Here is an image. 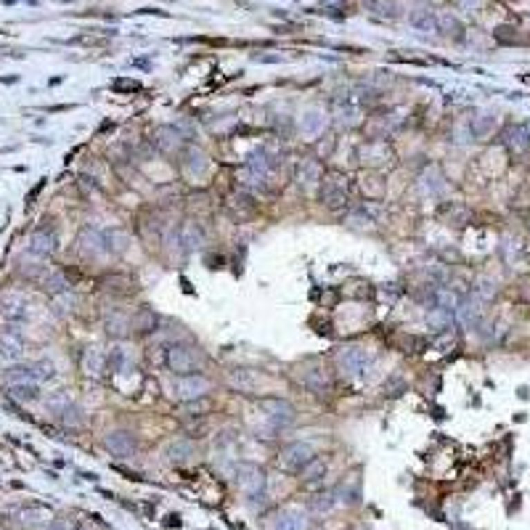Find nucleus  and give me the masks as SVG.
<instances>
[{
  "mask_svg": "<svg viewBox=\"0 0 530 530\" xmlns=\"http://www.w3.org/2000/svg\"><path fill=\"white\" fill-rule=\"evenodd\" d=\"M167 459L173 464H189L193 459V443L191 440H173L167 446Z\"/></svg>",
  "mask_w": 530,
  "mask_h": 530,
  "instance_id": "nucleus-23",
  "label": "nucleus"
},
{
  "mask_svg": "<svg viewBox=\"0 0 530 530\" xmlns=\"http://www.w3.org/2000/svg\"><path fill=\"white\" fill-rule=\"evenodd\" d=\"M437 32L453 35V37L459 40V37H462V32H464V27L459 24V19L451 17V14H437Z\"/></svg>",
  "mask_w": 530,
  "mask_h": 530,
  "instance_id": "nucleus-35",
  "label": "nucleus"
},
{
  "mask_svg": "<svg viewBox=\"0 0 530 530\" xmlns=\"http://www.w3.org/2000/svg\"><path fill=\"white\" fill-rule=\"evenodd\" d=\"M323 170L316 160H303L300 162V170H297V180L303 189H313V186H321Z\"/></svg>",
  "mask_w": 530,
  "mask_h": 530,
  "instance_id": "nucleus-18",
  "label": "nucleus"
},
{
  "mask_svg": "<svg viewBox=\"0 0 530 530\" xmlns=\"http://www.w3.org/2000/svg\"><path fill=\"white\" fill-rule=\"evenodd\" d=\"M334 504H337L334 491H321V493H313V496L307 498V509H310V512H316V514L332 512V509H334Z\"/></svg>",
  "mask_w": 530,
  "mask_h": 530,
  "instance_id": "nucleus-29",
  "label": "nucleus"
},
{
  "mask_svg": "<svg viewBox=\"0 0 530 530\" xmlns=\"http://www.w3.org/2000/svg\"><path fill=\"white\" fill-rule=\"evenodd\" d=\"M104 249V234L96 228H85L80 234V255L82 257H98Z\"/></svg>",
  "mask_w": 530,
  "mask_h": 530,
  "instance_id": "nucleus-16",
  "label": "nucleus"
},
{
  "mask_svg": "<svg viewBox=\"0 0 530 530\" xmlns=\"http://www.w3.org/2000/svg\"><path fill=\"white\" fill-rule=\"evenodd\" d=\"M164 363L176 377H189V374H202L205 355L191 345H170L167 355H164Z\"/></svg>",
  "mask_w": 530,
  "mask_h": 530,
  "instance_id": "nucleus-1",
  "label": "nucleus"
},
{
  "mask_svg": "<svg viewBox=\"0 0 530 530\" xmlns=\"http://www.w3.org/2000/svg\"><path fill=\"white\" fill-rule=\"evenodd\" d=\"M32 369H35V377H37V382H48V379H53L56 377V369H53V363L50 361H35L32 363Z\"/></svg>",
  "mask_w": 530,
  "mask_h": 530,
  "instance_id": "nucleus-40",
  "label": "nucleus"
},
{
  "mask_svg": "<svg viewBox=\"0 0 530 530\" xmlns=\"http://www.w3.org/2000/svg\"><path fill=\"white\" fill-rule=\"evenodd\" d=\"M459 6H464V8H477L480 0H459Z\"/></svg>",
  "mask_w": 530,
  "mask_h": 530,
  "instance_id": "nucleus-46",
  "label": "nucleus"
},
{
  "mask_svg": "<svg viewBox=\"0 0 530 530\" xmlns=\"http://www.w3.org/2000/svg\"><path fill=\"white\" fill-rule=\"evenodd\" d=\"M106 334L114 339H125L130 334V321L128 319H122V316H112V319H106Z\"/></svg>",
  "mask_w": 530,
  "mask_h": 530,
  "instance_id": "nucleus-36",
  "label": "nucleus"
},
{
  "mask_svg": "<svg viewBox=\"0 0 530 530\" xmlns=\"http://www.w3.org/2000/svg\"><path fill=\"white\" fill-rule=\"evenodd\" d=\"M276 160L268 154V149H255L252 154H249V160H247V167H249V173L260 180H265V178L271 176V170H274Z\"/></svg>",
  "mask_w": 530,
  "mask_h": 530,
  "instance_id": "nucleus-14",
  "label": "nucleus"
},
{
  "mask_svg": "<svg viewBox=\"0 0 530 530\" xmlns=\"http://www.w3.org/2000/svg\"><path fill=\"white\" fill-rule=\"evenodd\" d=\"M260 408H263V414L268 419L271 430H276V433L287 430V427H292L297 422V408L290 401H284V398H263Z\"/></svg>",
  "mask_w": 530,
  "mask_h": 530,
  "instance_id": "nucleus-3",
  "label": "nucleus"
},
{
  "mask_svg": "<svg viewBox=\"0 0 530 530\" xmlns=\"http://www.w3.org/2000/svg\"><path fill=\"white\" fill-rule=\"evenodd\" d=\"M316 459V451H313V446L310 443H290V446H284L281 448V453H278V464L284 466L287 472H303L310 462Z\"/></svg>",
  "mask_w": 530,
  "mask_h": 530,
  "instance_id": "nucleus-5",
  "label": "nucleus"
},
{
  "mask_svg": "<svg viewBox=\"0 0 530 530\" xmlns=\"http://www.w3.org/2000/svg\"><path fill=\"white\" fill-rule=\"evenodd\" d=\"M154 144H157V149L164 151V154H173V151H178L180 144H183V135H180V130L173 128V125H162V128H157V133H154Z\"/></svg>",
  "mask_w": 530,
  "mask_h": 530,
  "instance_id": "nucleus-15",
  "label": "nucleus"
},
{
  "mask_svg": "<svg viewBox=\"0 0 530 530\" xmlns=\"http://www.w3.org/2000/svg\"><path fill=\"white\" fill-rule=\"evenodd\" d=\"M178 236H180V244L191 252V249L205 244V228L196 223V220H186V223L178 228Z\"/></svg>",
  "mask_w": 530,
  "mask_h": 530,
  "instance_id": "nucleus-17",
  "label": "nucleus"
},
{
  "mask_svg": "<svg viewBox=\"0 0 530 530\" xmlns=\"http://www.w3.org/2000/svg\"><path fill=\"white\" fill-rule=\"evenodd\" d=\"M339 125H345V128H350L358 122V112H355V106H348V109H339V117H337Z\"/></svg>",
  "mask_w": 530,
  "mask_h": 530,
  "instance_id": "nucleus-44",
  "label": "nucleus"
},
{
  "mask_svg": "<svg viewBox=\"0 0 530 530\" xmlns=\"http://www.w3.org/2000/svg\"><path fill=\"white\" fill-rule=\"evenodd\" d=\"M236 485H239V491L249 498L252 504H255L257 498L265 501V472L257 464L244 462V464L236 466Z\"/></svg>",
  "mask_w": 530,
  "mask_h": 530,
  "instance_id": "nucleus-2",
  "label": "nucleus"
},
{
  "mask_svg": "<svg viewBox=\"0 0 530 530\" xmlns=\"http://www.w3.org/2000/svg\"><path fill=\"white\" fill-rule=\"evenodd\" d=\"M323 477H326V462L319 459V456L300 472V480L305 482V485H316V482H321Z\"/></svg>",
  "mask_w": 530,
  "mask_h": 530,
  "instance_id": "nucleus-30",
  "label": "nucleus"
},
{
  "mask_svg": "<svg viewBox=\"0 0 530 530\" xmlns=\"http://www.w3.org/2000/svg\"><path fill=\"white\" fill-rule=\"evenodd\" d=\"M274 530H307V520L300 509H284L276 514Z\"/></svg>",
  "mask_w": 530,
  "mask_h": 530,
  "instance_id": "nucleus-19",
  "label": "nucleus"
},
{
  "mask_svg": "<svg viewBox=\"0 0 530 530\" xmlns=\"http://www.w3.org/2000/svg\"><path fill=\"white\" fill-rule=\"evenodd\" d=\"M104 448L117 459H128L135 453V435L128 433V430H112L104 437Z\"/></svg>",
  "mask_w": 530,
  "mask_h": 530,
  "instance_id": "nucleus-8",
  "label": "nucleus"
},
{
  "mask_svg": "<svg viewBox=\"0 0 530 530\" xmlns=\"http://www.w3.org/2000/svg\"><path fill=\"white\" fill-rule=\"evenodd\" d=\"M106 363H109V358L101 353L98 348H88V350H85V355H82V366H85V371H88V374H93V377H101Z\"/></svg>",
  "mask_w": 530,
  "mask_h": 530,
  "instance_id": "nucleus-26",
  "label": "nucleus"
},
{
  "mask_svg": "<svg viewBox=\"0 0 530 530\" xmlns=\"http://www.w3.org/2000/svg\"><path fill=\"white\" fill-rule=\"evenodd\" d=\"M59 419H61V424H64V427H80L82 424V411L75 406V403H69V408H66Z\"/></svg>",
  "mask_w": 530,
  "mask_h": 530,
  "instance_id": "nucleus-42",
  "label": "nucleus"
},
{
  "mask_svg": "<svg viewBox=\"0 0 530 530\" xmlns=\"http://www.w3.org/2000/svg\"><path fill=\"white\" fill-rule=\"evenodd\" d=\"M24 316H27V300L21 294H3L0 297V319L21 321Z\"/></svg>",
  "mask_w": 530,
  "mask_h": 530,
  "instance_id": "nucleus-13",
  "label": "nucleus"
},
{
  "mask_svg": "<svg viewBox=\"0 0 530 530\" xmlns=\"http://www.w3.org/2000/svg\"><path fill=\"white\" fill-rule=\"evenodd\" d=\"M46 517H48V509L43 507H24L17 512V525L21 530L37 528V525H46Z\"/></svg>",
  "mask_w": 530,
  "mask_h": 530,
  "instance_id": "nucleus-20",
  "label": "nucleus"
},
{
  "mask_svg": "<svg viewBox=\"0 0 530 530\" xmlns=\"http://www.w3.org/2000/svg\"><path fill=\"white\" fill-rule=\"evenodd\" d=\"M21 353H24V342H21V337H19L17 332L6 329V332L0 334V355L8 358V361H17V358H21Z\"/></svg>",
  "mask_w": 530,
  "mask_h": 530,
  "instance_id": "nucleus-21",
  "label": "nucleus"
},
{
  "mask_svg": "<svg viewBox=\"0 0 530 530\" xmlns=\"http://www.w3.org/2000/svg\"><path fill=\"white\" fill-rule=\"evenodd\" d=\"M422 186H424V191L430 193V196H440V193L446 191V180H443L437 167H430V173L422 178Z\"/></svg>",
  "mask_w": 530,
  "mask_h": 530,
  "instance_id": "nucleus-33",
  "label": "nucleus"
},
{
  "mask_svg": "<svg viewBox=\"0 0 530 530\" xmlns=\"http://www.w3.org/2000/svg\"><path fill=\"white\" fill-rule=\"evenodd\" d=\"M50 530H77V522L72 517H56L50 520Z\"/></svg>",
  "mask_w": 530,
  "mask_h": 530,
  "instance_id": "nucleus-45",
  "label": "nucleus"
},
{
  "mask_svg": "<svg viewBox=\"0 0 530 530\" xmlns=\"http://www.w3.org/2000/svg\"><path fill=\"white\" fill-rule=\"evenodd\" d=\"M411 27H417L422 32H437V14L430 11V8H417V11H411Z\"/></svg>",
  "mask_w": 530,
  "mask_h": 530,
  "instance_id": "nucleus-25",
  "label": "nucleus"
},
{
  "mask_svg": "<svg viewBox=\"0 0 530 530\" xmlns=\"http://www.w3.org/2000/svg\"><path fill=\"white\" fill-rule=\"evenodd\" d=\"M300 128H303V133H319V130L323 128V114L319 112V109H310V112L303 114V122H300Z\"/></svg>",
  "mask_w": 530,
  "mask_h": 530,
  "instance_id": "nucleus-38",
  "label": "nucleus"
},
{
  "mask_svg": "<svg viewBox=\"0 0 530 530\" xmlns=\"http://www.w3.org/2000/svg\"><path fill=\"white\" fill-rule=\"evenodd\" d=\"M167 525H180V517H178V514H170V517H167Z\"/></svg>",
  "mask_w": 530,
  "mask_h": 530,
  "instance_id": "nucleus-47",
  "label": "nucleus"
},
{
  "mask_svg": "<svg viewBox=\"0 0 530 530\" xmlns=\"http://www.w3.org/2000/svg\"><path fill=\"white\" fill-rule=\"evenodd\" d=\"M209 379L205 374H189V377H178L176 385H173V392H176L178 401L183 403H193L202 401L209 392Z\"/></svg>",
  "mask_w": 530,
  "mask_h": 530,
  "instance_id": "nucleus-6",
  "label": "nucleus"
},
{
  "mask_svg": "<svg viewBox=\"0 0 530 530\" xmlns=\"http://www.w3.org/2000/svg\"><path fill=\"white\" fill-rule=\"evenodd\" d=\"M69 281H66V276L61 274V271H50V274L43 276V290L50 292V294H64V292H69Z\"/></svg>",
  "mask_w": 530,
  "mask_h": 530,
  "instance_id": "nucleus-31",
  "label": "nucleus"
},
{
  "mask_svg": "<svg viewBox=\"0 0 530 530\" xmlns=\"http://www.w3.org/2000/svg\"><path fill=\"white\" fill-rule=\"evenodd\" d=\"M8 398L17 403H32L40 398L37 385H8Z\"/></svg>",
  "mask_w": 530,
  "mask_h": 530,
  "instance_id": "nucleus-32",
  "label": "nucleus"
},
{
  "mask_svg": "<svg viewBox=\"0 0 530 530\" xmlns=\"http://www.w3.org/2000/svg\"><path fill=\"white\" fill-rule=\"evenodd\" d=\"M59 249V239L53 234V228H37L30 236V244H27V252L32 257H50Z\"/></svg>",
  "mask_w": 530,
  "mask_h": 530,
  "instance_id": "nucleus-9",
  "label": "nucleus"
},
{
  "mask_svg": "<svg viewBox=\"0 0 530 530\" xmlns=\"http://www.w3.org/2000/svg\"><path fill=\"white\" fill-rule=\"evenodd\" d=\"M69 395L66 392H56V395H50L48 401H46V408H48L53 417H61L66 408H69Z\"/></svg>",
  "mask_w": 530,
  "mask_h": 530,
  "instance_id": "nucleus-39",
  "label": "nucleus"
},
{
  "mask_svg": "<svg viewBox=\"0 0 530 530\" xmlns=\"http://www.w3.org/2000/svg\"><path fill=\"white\" fill-rule=\"evenodd\" d=\"M228 382L236 387V390H252L255 387V377L249 369H234L228 374Z\"/></svg>",
  "mask_w": 530,
  "mask_h": 530,
  "instance_id": "nucleus-37",
  "label": "nucleus"
},
{
  "mask_svg": "<svg viewBox=\"0 0 530 530\" xmlns=\"http://www.w3.org/2000/svg\"><path fill=\"white\" fill-rule=\"evenodd\" d=\"M104 249L112 252V255H122V252L128 249V234L120 231V228L104 231Z\"/></svg>",
  "mask_w": 530,
  "mask_h": 530,
  "instance_id": "nucleus-28",
  "label": "nucleus"
},
{
  "mask_svg": "<svg viewBox=\"0 0 530 530\" xmlns=\"http://www.w3.org/2000/svg\"><path fill=\"white\" fill-rule=\"evenodd\" d=\"M501 144L507 146L514 157H522L530 151V130L525 125H509L501 133Z\"/></svg>",
  "mask_w": 530,
  "mask_h": 530,
  "instance_id": "nucleus-11",
  "label": "nucleus"
},
{
  "mask_svg": "<svg viewBox=\"0 0 530 530\" xmlns=\"http://www.w3.org/2000/svg\"><path fill=\"white\" fill-rule=\"evenodd\" d=\"M3 379H6L8 385H35V382H37L32 363H24V366H11V369L3 374Z\"/></svg>",
  "mask_w": 530,
  "mask_h": 530,
  "instance_id": "nucleus-24",
  "label": "nucleus"
},
{
  "mask_svg": "<svg viewBox=\"0 0 530 530\" xmlns=\"http://www.w3.org/2000/svg\"><path fill=\"white\" fill-rule=\"evenodd\" d=\"M337 366L348 377H363V371L369 366V353L358 345H348L337 353Z\"/></svg>",
  "mask_w": 530,
  "mask_h": 530,
  "instance_id": "nucleus-7",
  "label": "nucleus"
},
{
  "mask_svg": "<svg viewBox=\"0 0 530 530\" xmlns=\"http://www.w3.org/2000/svg\"><path fill=\"white\" fill-rule=\"evenodd\" d=\"M334 496H337V501H342V504H358V501H361V477H355V475L345 477V480L337 485Z\"/></svg>",
  "mask_w": 530,
  "mask_h": 530,
  "instance_id": "nucleus-22",
  "label": "nucleus"
},
{
  "mask_svg": "<svg viewBox=\"0 0 530 530\" xmlns=\"http://www.w3.org/2000/svg\"><path fill=\"white\" fill-rule=\"evenodd\" d=\"M157 323H160V319H157L154 307L141 305L133 313V319H130V332L138 334V337H146V334H154V332H157Z\"/></svg>",
  "mask_w": 530,
  "mask_h": 530,
  "instance_id": "nucleus-12",
  "label": "nucleus"
},
{
  "mask_svg": "<svg viewBox=\"0 0 530 530\" xmlns=\"http://www.w3.org/2000/svg\"><path fill=\"white\" fill-rule=\"evenodd\" d=\"M321 205L329 209H339L345 207V202H348V178L337 173V170H332V173H326L321 178Z\"/></svg>",
  "mask_w": 530,
  "mask_h": 530,
  "instance_id": "nucleus-4",
  "label": "nucleus"
},
{
  "mask_svg": "<svg viewBox=\"0 0 530 530\" xmlns=\"http://www.w3.org/2000/svg\"><path fill=\"white\" fill-rule=\"evenodd\" d=\"M496 125V120L491 117V114H480V117H472V122H469V133H472V138H485L491 130Z\"/></svg>",
  "mask_w": 530,
  "mask_h": 530,
  "instance_id": "nucleus-34",
  "label": "nucleus"
},
{
  "mask_svg": "<svg viewBox=\"0 0 530 530\" xmlns=\"http://www.w3.org/2000/svg\"><path fill=\"white\" fill-rule=\"evenodd\" d=\"M77 530H96V528H93V525L85 520V522H77Z\"/></svg>",
  "mask_w": 530,
  "mask_h": 530,
  "instance_id": "nucleus-48",
  "label": "nucleus"
},
{
  "mask_svg": "<svg viewBox=\"0 0 530 530\" xmlns=\"http://www.w3.org/2000/svg\"><path fill=\"white\" fill-rule=\"evenodd\" d=\"M183 170H186L189 176H205V170H207V157H205V151L189 149L186 157H183Z\"/></svg>",
  "mask_w": 530,
  "mask_h": 530,
  "instance_id": "nucleus-27",
  "label": "nucleus"
},
{
  "mask_svg": "<svg viewBox=\"0 0 530 530\" xmlns=\"http://www.w3.org/2000/svg\"><path fill=\"white\" fill-rule=\"evenodd\" d=\"M109 358V369L112 371H122L125 369V363H128V353H125V348H112V353L106 355Z\"/></svg>",
  "mask_w": 530,
  "mask_h": 530,
  "instance_id": "nucleus-43",
  "label": "nucleus"
},
{
  "mask_svg": "<svg viewBox=\"0 0 530 530\" xmlns=\"http://www.w3.org/2000/svg\"><path fill=\"white\" fill-rule=\"evenodd\" d=\"M303 385L316 395H326V392H332V374L321 363H310L303 369Z\"/></svg>",
  "mask_w": 530,
  "mask_h": 530,
  "instance_id": "nucleus-10",
  "label": "nucleus"
},
{
  "mask_svg": "<svg viewBox=\"0 0 530 530\" xmlns=\"http://www.w3.org/2000/svg\"><path fill=\"white\" fill-rule=\"evenodd\" d=\"M56 300H53V313L56 316H69L72 313V305H75V300L69 297V292H64V294H53Z\"/></svg>",
  "mask_w": 530,
  "mask_h": 530,
  "instance_id": "nucleus-41",
  "label": "nucleus"
}]
</instances>
